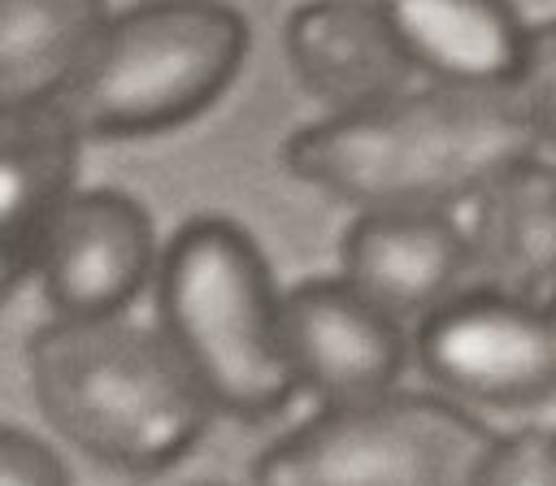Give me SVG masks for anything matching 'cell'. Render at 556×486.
Listing matches in <instances>:
<instances>
[{"label": "cell", "mask_w": 556, "mask_h": 486, "mask_svg": "<svg viewBox=\"0 0 556 486\" xmlns=\"http://www.w3.org/2000/svg\"><path fill=\"white\" fill-rule=\"evenodd\" d=\"M26 273H35V256H30V252L0 247V304L26 282Z\"/></svg>", "instance_id": "cell-18"}, {"label": "cell", "mask_w": 556, "mask_h": 486, "mask_svg": "<svg viewBox=\"0 0 556 486\" xmlns=\"http://www.w3.org/2000/svg\"><path fill=\"white\" fill-rule=\"evenodd\" d=\"M26 356L52 430L117 473H161L208 430L213 399L165 330L122 312L52 317Z\"/></svg>", "instance_id": "cell-2"}, {"label": "cell", "mask_w": 556, "mask_h": 486, "mask_svg": "<svg viewBox=\"0 0 556 486\" xmlns=\"http://www.w3.org/2000/svg\"><path fill=\"white\" fill-rule=\"evenodd\" d=\"M287 61L330 108L352 113L408 91L413 61L374 0H308L287 17Z\"/></svg>", "instance_id": "cell-11"}, {"label": "cell", "mask_w": 556, "mask_h": 486, "mask_svg": "<svg viewBox=\"0 0 556 486\" xmlns=\"http://www.w3.org/2000/svg\"><path fill=\"white\" fill-rule=\"evenodd\" d=\"M248 22L226 0H139L113 13L61 108L83 139H139L200 117L239 74Z\"/></svg>", "instance_id": "cell-4"}, {"label": "cell", "mask_w": 556, "mask_h": 486, "mask_svg": "<svg viewBox=\"0 0 556 486\" xmlns=\"http://www.w3.org/2000/svg\"><path fill=\"white\" fill-rule=\"evenodd\" d=\"M104 22V0H0V108L61 100Z\"/></svg>", "instance_id": "cell-14"}, {"label": "cell", "mask_w": 556, "mask_h": 486, "mask_svg": "<svg viewBox=\"0 0 556 486\" xmlns=\"http://www.w3.org/2000/svg\"><path fill=\"white\" fill-rule=\"evenodd\" d=\"M156 317L217 412L274 417L300 391L282 295L261 247L226 217L187 221L156 260Z\"/></svg>", "instance_id": "cell-3"}, {"label": "cell", "mask_w": 556, "mask_h": 486, "mask_svg": "<svg viewBox=\"0 0 556 486\" xmlns=\"http://www.w3.org/2000/svg\"><path fill=\"white\" fill-rule=\"evenodd\" d=\"M282 338L295 382L321 404L378 399L395 391L408 360L404 321L369 304L343 273L282 295Z\"/></svg>", "instance_id": "cell-8"}, {"label": "cell", "mask_w": 556, "mask_h": 486, "mask_svg": "<svg viewBox=\"0 0 556 486\" xmlns=\"http://www.w3.org/2000/svg\"><path fill=\"white\" fill-rule=\"evenodd\" d=\"M500 434L443 395L387 391L326 404L274 438L252 486H482Z\"/></svg>", "instance_id": "cell-5"}, {"label": "cell", "mask_w": 556, "mask_h": 486, "mask_svg": "<svg viewBox=\"0 0 556 486\" xmlns=\"http://www.w3.org/2000/svg\"><path fill=\"white\" fill-rule=\"evenodd\" d=\"M539 148L556 152V17L526 30L517 78L504 87Z\"/></svg>", "instance_id": "cell-15"}, {"label": "cell", "mask_w": 556, "mask_h": 486, "mask_svg": "<svg viewBox=\"0 0 556 486\" xmlns=\"http://www.w3.org/2000/svg\"><path fill=\"white\" fill-rule=\"evenodd\" d=\"M156 230L139 200L96 187L70 191L52 213L35 273L56 317H109L156 278Z\"/></svg>", "instance_id": "cell-7"}, {"label": "cell", "mask_w": 556, "mask_h": 486, "mask_svg": "<svg viewBox=\"0 0 556 486\" xmlns=\"http://www.w3.org/2000/svg\"><path fill=\"white\" fill-rule=\"evenodd\" d=\"M539 152L508 91L430 87L300 126L282 165L356 208H447Z\"/></svg>", "instance_id": "cell-1"}, {"label": "cell", "mask_w": 556, "mask_h": 486, "mask_svg": "<svg viewBox=\"0 0 556 486\" xmlns=\"http://www.w3.org/2000/svg\"><path fill=\"white\" fill-rule=\"evenodd\" d=\"M413 69L443 87L504 91L526 52V22L513 0H374Z\"/></svg>", "instance_id": "cell-12"}, {"label": "cell", "mask_w": 556, "mask_h": 486, "mask_svg": "<svg viewBox=\"0 0 556 486\" xmlns=\"http://www.w3.org/2000/svg\"><path fill=\"white\" fill-rule=\"evenodd\" d=\"M0 486H70V473L48 443L0 425Z\"/></svg>", "instance_id": "cell-17"}, {"label": "cell", "mask_w": 556, "mask_h": 486, "mask_svg": "<svg viewBox=\"0 0 556 486\" xmlns=\"http://www.w3.org/2000/svg\"><path fill=\"white\" fill-rule=\"evenodd\" d=\"M421 373L486 408H539L556 399V312L495 291H456L417 321Z\"/></svg>", "instance_id": "cell-6"}, {"label": "cell", "mask_w": 556, "mask_h": 486, "mask_svg": "<svg viewBox=\"0 0 556 486\" xmlns=\"http://www.w3.org/2000/svg\"><path fill=\"white\" fill-rule=\"evenodd\" d=\"M83 130L48 104L0 108V247L39 252L52 213L74 191Z\"/></svg>", "instance_id": "cell-13"}, {"label": "cell", "mask_w": 556, "mask_h": 486, "mask_svg": "<svg viewBox=\"0 0 556 486\" xmlns=\"http://www.w3.org/2000/svg\"><path fill=\"white\" fill-rule=\"evenodd\" d=\"M469 278L556 312V161L526 152L473 195Z\"/></svg>", "instance_id": "cell-10"}, {"label": "cell", "mask_w": 556, "mask_h": 486, "mask_svg": "<svg viewBox=\"0 0 556 486\" xmlns=\"http://www.w3.org/2000/svg\"><path fill=\"white\" fill-rule=\"evenodd\" d=\"M552 438H556V434H552Z\"/></svg>", "instance_id": "cell-19"}, {"label": "cell", "mask_w": 556, "mask_h": 486, "mask_svg": "<svg viewBox=\"0 0 556 486\" xmlns=\"http://www.w3.org/2000/svg\"><path fill=\"white\" fill-rule=\"evenodd\" d=\"M339 256L343 278L400 321H421L469 278V234L443 208H361Z\"/></svg>", "instance_id": "cell-9"}, {"label": "cell", "mask_w": 556, "mask_h": 486, "mask_svg": "<svg viewBox=\"0 0 556 486\" xmlns=\"http://www.w3.org/2000/svg\"><path fill=\"white\" fill-rule=\"evenodd\" d=\"M482 486H556V438L543 430H513L495 443Z\"/></svg>", "instance_id": "cell-16"}]
</instances>
